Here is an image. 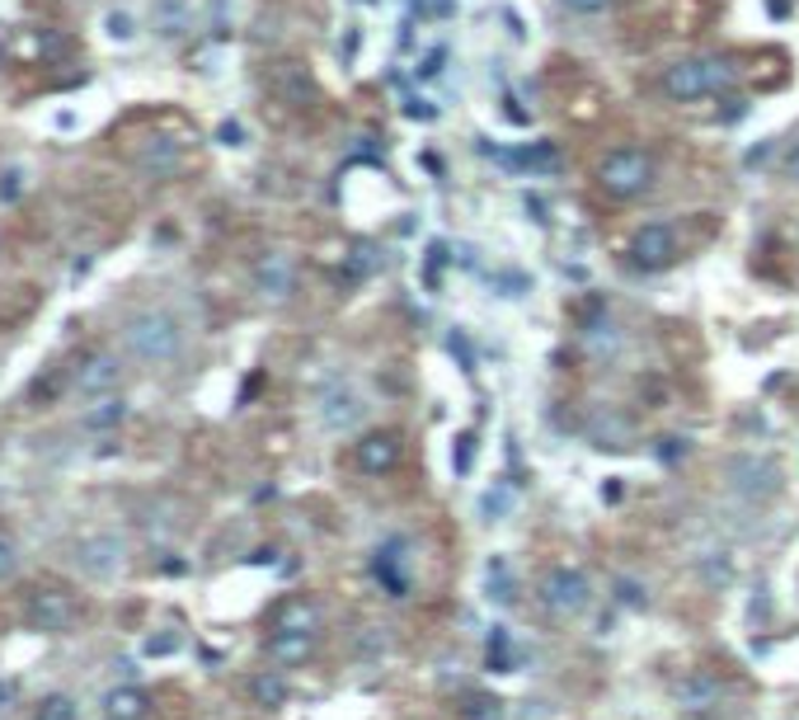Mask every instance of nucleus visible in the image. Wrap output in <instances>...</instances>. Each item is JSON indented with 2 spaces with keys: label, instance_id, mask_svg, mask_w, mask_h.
Segmentation results:
<instances>
[{
  "label": "nucleus",
  "instance_id": "nucleus-1",
  "mask_svg": "<svg viewBox=\"0 0 799 720\" xmlns=\"http://www.w3.org/2000/svg\"><path fill=\"white\" fill-rule=\"evenodd\" d=\"M123 344L137 363L165 367L183 353V325L169 316V311H155V306L137 311V316H127V325H123Z\"/></svg>",
  "mask_w": 799,
  "mask_h": 720
},
{
  "label": "nucleus",
  "instance_id": "nucleus-2",
  "mask_svg": "<svg viewBox=\"0 0 799 720\" xmlns=\"http://www.w3.org/2000/svg\"><path fill=\"white\" fill-rule=\"evenodd\" d=\"M738 80V66L730 56H682L663 71V94L677 99V104H692V99H706V94H720L730 90Z\"/></svg>",
  "mask_w": 799,
  "mask_h": 720
},
{
  "label": "nucleus",
  "instance_id": "nucleus-3",
  "mask_svg": "<svg viewBox=\"0 0 799 720\" xmlns=\"http://www.w3.org/2000/svg\"><path fill=\"white\" fill-rule=\"evenodd\" d=\"M597 184H603V193L621 198V203H631V198L649 193L654 189V161H649V151H639V147L607 151L603 165H597Z\"/></svg>",
  "mask_w": 799,
  "mask_h": 720
},
{
  "label": "nucleus",
  "instance_id": "nucleus-4",
  "mask_svg": "<svg viewBox=\"0 0 799 720\" xmlns=\"http://www.w3.org/2000/svg\"><path fill=\"white\" fill-rule=\"evenodd\" d=\"M588 574L574 570V565H555L541 579V603H546V612L555 617H579L583 607H588Z\"/></svg>",
  "mask_w": 799,
  "mask_h": 720
},
{
  "label": "nucleus",
  "instance_id": "nucleus-5",
  "mask_svg": "<svg viewBox=\"0 0 799 720\" xmlns=\"http://www.w3.org/2000/svg\"><path fill=\"white\" fill-rule=\"evenodd\" d=\"M28 627L34 631H48V635H66L71 627H76V598L62 589H38L28 593Z\"/></svg>",
  "mask_w": 799,
  "mask_h": 720
},
{
  "label": "nucleus",
  "instance_id": "nucleus-6",
  "mask_svg": "<svg viewBox=\"0 0 799 720\" xmlns=\"http://www.w3.org/2000/svg\"><path fill=\"white\" fill-rule=\"evenodd\" d=\"M123 381V363H118V353H109V349H94L90 358H85L76 372H71V391L76 395H85V401H99V395H109L113 387Z\"/></svg>",
  "mask_w": 799,
  "mask_h": 720
},
{
  "label": "nucleus",
  "instance_id": "nucleus-7",
  "mask_svg": "<svg viewBox=\"0 0 799 720\" xmlns=\"http://www.w3.org/2000/svg\"><path fill=\"white\" fill-rule=\"evenodd\" d=\"M123 536L118 532H94V536H85V542L76 546V565L90 579H113L123 570Z\"/></svg>",
  "mask_w": 799,
  "mask_h": 720
},
{
  "label": "nucleus",
  "instance_id": "nucleus-8",
  "mask_svg": "<svg viewBox=\"0 0 799 720\" xmlns=\"http://www.w3.org/2000/svg\"><path fill=\"white\" fill-rule=\"evenodd\" d=\"M400 452H405L400 447V433L377 429V433H367L363 443H353V462H358L363 476H386L400 466Z\"/></svg>",
  "mask_w": 799,
  "mask_h": 720
},
{
  "label": "nucleus",
  "instance_id": "nucleus-9",
  "mask_svg": "<svg viewBox=\"0 0 799 720\" xmlns=\"http://www.w3.org/2000/svg\"><path fill=\"white\" fill-rule=\"evenodd\" d=\"M673 254H677V240H673V231H668L663 222H649V226H639L635 231V240H631V260H635V268H668L673 264Z\"/></svg>",
  "mask_w": 799,
  "mask_h": 720
},
{
  "label": "nucleus",
  "instance_id": "nucleus-10",
  "mask_svg": "<svg viewBox=\"0 0 799 720\" xmlns=\"http://www.w3.org/2000/svg\"><path fill=\"white\" fill-rule=\"evenodd\" d=\"M179 161H183V151H179L175 137H165V132L141 137V147H137V169H141V175L165 179V175H175V169H179Z\"/></svg>",
  "mask_w": 799,
  "mask_h": 720
},
{
  "label": "nucleus",
  "instance_id": "nucleus-11",
  "mask_svg": "<svg viewBox=\"0 0 799 720\" xmlns=\"http://www.w3.org/2000/svg\"><path fill=\"white\" fill-rule=\"evenodd\" d=\"M292 282H296V268L288 254H264L259 268H254V288H259V296H268V302H288Z\"/></svg>",
  "mask_w": 799,
  "mask_h": 720
},
{
  "label": "nucleus",
  "instance_id": "nucleus-12",
  "mask_svg": "<svg viewBox=\"0 0 799 720\" xmlns=\"http://www.w3.org/2000/svg\"><path fill=\"white\" fill-rule=\"evenodd\" d=\"M730 476H734L738 490L752 494V500H766V494L776 490V466L762 462V457H738V462L730 466Z\"/></svg>",
  "mask_w": 799,
  "mask_h": 720
},
{
  "label": "nucleus",
  "instance_id": "nucleus-13",
  "mask_svg": "<svg viewBox=\"0 0 799 720\" xmlns=\"http://www.w3.org/2000/svg\"><path fill=\"white\" fill-rule=\"evenodd\" d=\"M358 415H363V401H358V391H353V387H330V391H325V409H320L325 429L344 433V429L358 424Z\"/></svg>",
  "mask_w": 799,
  "mask_h": 720
},
{
  "label": "nucleus",
  "instance_id": "nucleus-14",
  "mask_svg": "<svg viewBox=\"0 0 799 720\" xmlns=\"http://www.w3.org/2000/svg\"><path fill=\"white\" fill-rule=\"evenodd\" d=\"M316 649V631H274L268 635V655L278 664H302Z\"/></svg>",
  "mask_w": 799,
  "mask_h": 720
},
{
  "label": "nucleus",
  "instance_id": "nucleus-15",
  "mask_svg": "<svg viewBox=\"0 0 799 720\" xmlns=\"http://www.w3.org/2000/svg\"><path fill=\"white\" fill-rule=\"evenodd\" d=\"M147 711H151V702H147V692H141V687H113L104 697V716L109 720H147Z\"/></svg>",
  "mask_w": 799,
  "mask_h": 720
},
{
  "label": "nucleus",
  "instance_id": "nucleus-16",
  "mask_svg": "<svg viewBox=\"0 0 799 720\" xmlns=\"http://www.w3.org/2000/svg\"><path fill=\"white\" fill-rule=\"evenodd\" d=\"M123 419H127V401H123V395H99V401L80 415V424L90 433H109V429H118Z\"/></svg>",
  "mask_w": 799,
  "mask_h": 720
},
{
  "label": "nucleus",
  "instance_id": "nucleus-17",
  "mask_svg": "<svg viewBox=\"0 0 799 720\" xmlns=\"http://www.w3.org/2000/svg\"><path fill=\"white\" fill-rule=\"evenodd\" d=\"M274 631H320V612L306 598H288L274 617Z\"/></svg>",
  "mask_w": 799,
  "mask_h": 720
},
{
  "label": "nucleus",
  "instance_id": "nucleus-18",
  "mask_svg": "<svg viewBox=\"0 0 799 720\" xmlns=\"http://www.w3.org/2000/svg\"><path fill=\"white\" fill-rule=\"evenodd\" d=\"M677 702L687 706V711H710V706L720 702V683L710 673H692L687 683L677 687Z\"/></svg>",
  "mask_w": 799,
  "mask_h": 720
},
{
  "label": "nucleus",
  "instance_id": "nucleus-19",
  "mask_svg": "<svg viewBox=\"0 0 799 720\" xmlns=\"http://www.w3.org/2000/svg\"><path fill=\"white\" fill-rule=\"evenodd\" d=\"M151 24L161 38H179L183 28H189V5H183V0H155Z\"/></svg>",
  "mask_w": 799,
  "mask_h": 720
},
{
  "label": "nucleus",
  "instance_id": "nucleus-20",
  "mask_svg": "<svg viewBox=\"0 0 799 720\" xmlns=\"http://www.w3.org/2000/svg\"><path fill=\"white\" fill-rule=\"evenodd\" d=\"M250 697L259 702V706H282V702H288V683H282V673L268 669V673H259L250 683Z\"/></svg>",
  "mask_w": 799,
  "mask_h": 720
},
{
  "label": "nucleus",
  "instance_id": "nucleus-21",
  "mask_svg": "<svg viewBox=\"0 0 799 720\" xmlns=\"http://www.w3.org/2000/svg\"><path fill=\"white\" fill-rule=\"evenodd\" d=\"M34 720H80V706L71 702L66 692H52V697H42V702H38Z\"/></svg>",
  "mask_w": 799,
  "mask_h": 720
},
{
  "label": "nucleus",
  "instance_id": "nucleus-22",
  "mask_svg": "<svg viewBox=\"0 0 799 720\" xmlns=\"http://www.w3.org/2000/svg\"><path fill=\"white\" fill-rule=\"evenodd\" d=\"M484 579H490V598H498V603H512V598H518V584H512V574H508V560L494 556V560H490V574H484Z\"/></svg>",
  "mask_w": 799,
  "mask_h": 720
},
{
  "label": "nucleus",
  "instance_id": "nucleus-23",
  "mask_svg": "<svg viewBox=\"0 0 799 720\" xmlns=\"http://www.w3.org/2000/svg\"><path fill=\"white\" fill-rule=\"evenodd\" d=\"M461 716L466 720H504V702L498 697H470Z\"/></svg>",
  "mask_w": 799,
  "mask_h": 720
},
{
  "label": "nucleus",
  "instance_id": "nucleus-24",
  "mask_svg": "<svg viewBox=\"0 0 799 720\" xmlns=\"http://www.w3.org/2000/svg\"><path fill=\"white\" fill-rule=\"evenodd\" d=\"M20 574V546H14V536L0 528V579H14Z\"/></svg>",
  "mask_w": 799,
  "mask_h": 720
},
{
  "label": "nucleus",
  "instance_id": "nucleus-25",
  "mask_svg": "<svg viewBox=\"0 0 799 720\" xmlns=\"http://www.w3.org/2000/svg\"><path fill=\"white\" fill-rule=\"evenodd\" d=\"M20 179H24L20 169H10V175H0V198H5V203H14V198H20V189H24Z\"/></svg>",
  "mask_w": 799,
  "mask_h": 720
},
{
  "label": "nucleus",
  "instance_id": "nucleus-26",
  "mask_svg": "<svg viewBox=\"0 0 799 720\" xmlns=\"http://www.w3.org/2000/svg\"><path fill=\"white\" fill-rule=\"evenodd\" d=\"M109 34L127 42V38H132V20H127V14H109Z\"/></svg>",
  "mask_w": 799,
  "mask_h": 720
},
{
  "label": "nucleus",
  "instance_id": "nucleus-27",
  "mask_svg": "<svg viewBox=\"0 0 799 720\" xmlns=\"http://www.w3.org/2000/svg\"><path fill=\"white\" fill-rule=\"evenodd\" d=\"M617 593H621V603L645 607V593H639V584H631V579H621V584H617Z\"/></svg>",
  "mask_w": 799,
  "mask_h": 720
},
{
  "label": "nucleus",
  "instance_id": "nucleus-28",
  "mask_svg": "<svg viewBox=\"0 0 799 720\" xmlns=\"http://www.w3.org/2000/svg\"><path fill=\"white\" fill-rule=\"evenodd\" d=\"M490 664H504V669H508V635L504 631H498L494 645H490Z\"/></svg>",
  "mask_w": 799,
  "mask_h": 720
},
{
  "label": "nucleus",
  "instance_id": "nucleus-29",
  "mask_svg": "<svg viewBox=\"0 0 799 720\" xmlns=\"http://www.w3.org/2000/svg\"><path fill=\"white\" fill-rule=\"evenodd\" d=\"M565 5L574 10V14H597V10H607L611 0H565Z\"/></svg>",
  "mask_w": 799,
  "mask_h": 720
},
{
  "label": "nucleus",
  "instance_id": "nucleus-30",
  "mask_svg": "<svg viewBox=\"0 0 799 720\" xmlns=\"http://www.w3.org/2000/svg\"><path fill=\"white\" fill-rule=\"evenodd\" d=\"M470 452H475V438H461V452H456V471L470 466Z\"/></svg>",
  "mask_w": 799,
  "mask_h": 720
},
{
  "label": "nucleus",
  "instance_id": "nucleus-31",
  "mask_svg": "<svg viewBox=\"0 0 799 720\" xmlns=\"http://www.w3.org/2000/svg\"><path fill=\"white\" fill-rule=\"evenodd\" d=\"M786 179H795V184H799V141H795V151L786 155Z\"/></svg>",
  "mask_w": 799,
  "mask_h": 720
},
{
  "label": "nucleus",
  "instance_id": "nucleus-32",
  "mask_svg": "<svg viewBox=\"0 0 799 720\" xmlns=\"http://www.w3.org/2000/svg\"><path fill=\"white\" fill-rule=\"evenodd\" d=\"M169 649H175V641H169V635H165V641H147V655H169Z\"/></svg>",
  "mask_w": 799,
  "mask_h": 720
}]
</instances>
